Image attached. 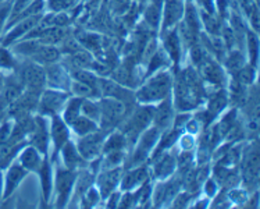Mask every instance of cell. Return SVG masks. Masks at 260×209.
<instances>
[{"instance_id":"cell-1","label":"cell","mask_w":260,"mask_h":209,"mask_svg":"<svg viewBox=\"0 0 260 209\" xmlns=\"http://www.w3.org/2000/svg\"><path fill=\"white\" fill-rule=\"evenodd\" d=\"M173 80L169 71H159L152 75L135 94L137 101L141 103H153L169 97Z\"/></svg>"},{"instance_id":"cell-2","label":"cell","mask_w":260,"mask_h":209,"mask_svg":"<svg viewBox=\"0 0 260 209\" xmlns=\"http://www.w3.org/2000/svg\"><path fill=\"white\" fill-rule=\"evenodd\" d=\"M153 110L154 106H149V105L139 106L134 110L133 114L124 123V129H122V134L125 135L127 142L137 141L139 135L142 134L145 130L152 124V122H153Z\"/></svg>"},{"instance_id":"cell-3","label":"cell","mask_w":260,"mask_h":209,"mask_svg":"<svg viewBox=\"0 0 260 209\" xmlns=\"http://www.w3.org/2000/svg\"><path fill=\"white\" fill-rule=\"evenodd\" d=\"M101 106V120L99 123L103 130H112L122 122L124 116L127 114V106L116 98L105 97L99 103Z\"/></svg>"},{"instance_id":"cell-4","label":"cell","mask_w":260,"mask_h":209,"mask_svg":"<svg viewBox=\"0 0 260 209\" xmlns=\"http://www.w3.org/2000/svg\"><path fill=\"white\" fill-rule=\"evenodd\" d=\"M18 77H20L25 91L41 95L43 86L46 84V74H45V69L42 66L38 65L35 62L27 63L22 66V69H20Z\"/></svg>"},{"instance_id":"cell-5","label":"cell","mask_w":260,"mask_h":209,"mask_svg":"<svg viewBox=\"0 0 260 209\" xmlns=\"http://www.w3.org/2000/svg\"><path fill=\"white\" fill-rule=\"evenodd\" d=\"M67 92L60 89H46L41 92V97L38 101V110L41 114H57L67 102Z\"/></svg>"},{"instance_id":"cell-6","label":"cell","mask_w":260,"mask_h":209,"mask_svg":"<svg viewBox=\"0 0 260 209\" xmlns=\"http://www.w3.org/2000/svg\"><path fill=\"white\" fill-rule=\"evenodd\" d=\"M160 131L157 127H152V129L145 130L144 134H141L138 137L139 142L137 145V150L134 152L131 161L128 162V166H137L138 163H142V162L146 159V156L150 154V151L153 150L154 145L157 144V141L160 138Z\"/></svg>"},{"instance_id":"cell-7","label":"cell","mask_w":260,"mask_h":209,"mask_svg":"<svg viewBox=\"0 0 260 209\" xmlns=\"http://www.w3.org/2000/svg\"><path fill=\"white\" fill-rule=\"evenodd\" d=\"M103 142H105V134L99 133V131H93L90 134L80 137L78 144H77V150L86 162L95 161L101 156L102 150H103Z\"/></svg>"},{"instance_id":"cell-8","label":"cell","mask_w":260,"mask_h":209,"mask_svg":"<svg viewBox=\"0 0 260 209\" xmlns=\"http://www.w3.org/2000/svg\"><path fill=\"white\" fill-rule=\"evenodd\" d=\"M75 184V173L74 170L70 169H57L56 172V180H54V187H56V193H57V204L58 208H64Z\"/></svg>"},{"instance_id":"cell-9","label":"cell","mask_w":260,"mask_h":209,"mask_svg":"<svg viewBox=\"0 0 260 209\" xmlns=\"http://www.w3.org/2000/svg\"><path fill=\"white\" fill-rule=\"evenodd\" d=\"M121 176L122 169L120 166L112 167V169H103V172L98 177V190L101 193V197L107 198L120 186Z\"/></svg>"},{"instance_id":"cell-10","label":"cell","mask_w":260,"mask_h":209,"mask_svg":"<svg viewBox=\"0 0 260 209\" xmlns=\"http://www.w3.org/2000/svg\"><path fill=\"white\" fill-rule=\"evenodd\" d=\"M184 2L182 0H166L163 9V31L177 25L184 17Z\"/></svg>"},{"instance_id":"cell-11","label":"cell","mask_w":260,"mask_h":209,"mask_svg":"<svg viewBox=\"0 0 260 209\" xmlns=\"http://www.w3.org/2000/svg\"><path fill=\"white\" fill-rule=\"evenodd\" d=\"M199 71L202 78L209 84L216 86H221L225 81V75L221 67L218 66L217 62H214L210 57H206L202 63L199 65Z\"/></svg>"},{"instance_id":"cell-12","label":"cell","mask_w":260,"mask_h":209,"mask_svg":"<svg viewBox=\"0 0 260 209\" xmlns=\"http://www.w3.org/2000/svg\"><path fill=\"white\" fill-rule=\"evenodd\" d=\"M174 118V109H173V103L169 97H166L165 99H161V103H159L157 106L154 107L153 110V122L154 127H157L159 130H166L167 127H170L171 122Z\"/></svg>"},{"instance_id":"cell-13","label":"cell","mask_w":260,"mask_h":209,"mask_svg":"<svg viewBox=\"0 0 260 209\" xmlns=\"http://www.w3.org/2000/svg\"><path fill=\"white\" fill-rule=\"evenodd\" d=\"M31 145L38 150L41 154L46 155L48 154V126H46V122L42 116H37L35 117V129L32 131L31 134Z\"/></svg>"},{"instance_id":"cell-14","label":"cell","mask_w":260,"mask_h":209,"mask_svg":"<svg viewBox=\"0 0 260 209\" xmlns=\"http://www.w3.org/2000/svg\"><path fill=\"white\" fill-rule=\"evenodd\" d=\"M41 20H42V16H28L20 20V21H17L18 24L11 29L10 33L7 34V37L5 38V42L3 43L9 45V43H13L17 39H20L21 37L28 35L41 22Z\"/></svg>"},{"instance_id":"cell-15","label":"cell","mask_w":260,"mask_h":209,"mask_svg":"<svg viewBox=\"0 0 260 209\" xmlns=\"http://www.w3.org/2000/svg\"><path fill=\"white\" fill-rule=\"evenodd\" d=\"M50 135L53 139L54 144V156L57 155L60 150L63 148V145L69 141L70 133L67 123L63 118L58 117L57 114H54L53 120H52V126H50Z\"/></svg>"},{"instance_id":"cell-16","label":"cell","mask_w":260,"mask_h":209,"mask_svg":"<svg viewBox=\"0 0 260 209\" xmlns=\"http://www.w3.org/2000/svg\"><path fill=\"white\" fill-rule=\"evenodd\" d=\"M149 178V169L146 166H139L137 169H131L128 170L124 176H121V182H120V186H121L122 191H129L133 190L137 186H141L144 184L145 182H148Z\"/></svg>"},{"instance_id":"cell-17","label":"cell","mask_w":260,"mask_h":209,"mask_svg":"<svg viewBox=\"0 0 260 209\" xmlns=\"http://www.w3.org/2000/svg\"><path fill=\"white\" fill-rule=\"evenodd\" d=\"M61 152V156H63V162L66 169H70V170H77L80 167L85 166L86 161L80 155L78 150L75 148V145L73 142L67 141L66 144L63 145V148L60 150Z\"/></svg>"},{"instance_id":"cell-18","label":"cell","mask_w":260,"mask_h":209,"mask_svg":"<svg viewBox=\"0 0 260 209\" xmlns=\"http://www.w3.org/2000/svg\"><path fill=\"white\" fill-rule=\"evenodd\" d=\"M45 74L50 86H54L57 89H67L70 86V81H67V73L61 66L56 63L48 65L45 69Z\"/></svg>"},{"instance_id":"cell-19","label":"cell","mask_w":260,"mask_h":209,"mask_svg":"<svg viewBox=\"0 0 260 209\" xmlns=\"http://www.w3.org/2000/svg\"><path fill=\"white\" fill-rule=\"evenodd\" d=\"M60 57H61V52H60V49L56 48V45L43 43L42 46L38 49L29 59L34 60L38 65L48 66L52 65V63H57Z\"/></svg>"},{"instance_id":"cell-20","label":"cell","mask_w":260,"mask_h":209,"mask_svg":"<svg viewBox=\"0 0 260 209\" xmlns=\"http://www.w3.org/2000/svg\"><path fill=\"white\" fill-rule=\"evenodd\" d=\"M154 161L153 173L157 178H166L169 177L171 173L174 172L177 167V159L171 154L163 152L161 155H159Z\"/></svg>"},{"instance_id":"cell-21","label":"cell","mask_w":260,"mask_h":209,"mask_svg":"<svg viewBox=\"0 0 260 209\" xmlns=\"http://www.w3.org/2000/svg\"><path fill=\"white\" fill-rule=\"evenodd\" d=\"M27 174V170L21 165H13L9 169V172L6 174V184H5V194L3 197L7 198L11 194L14 193V190L18 187V184L22 182V178Z\"/></svg>"},{"instance_id":"cell-22","label":"cell","mask_w":260,"mask_h":209,"mask_svg":"<svg viewBox=\"0 0 260 209\" xmlns=\"http://www.w3.org/2000/svg\"><path fill=\"white\" fill-rule=\"evenodd\" d=\"M39 176H41V184H42V194L45 202H49L50 195H52V188H53V170L52 166L46 159H43L41 167L38 169Z\"/></svg>"},{"instance_id":"cell-23","label":"cell","mask_w":260,"mask_h":209,"mask_svg":"<svg viewBox=\"0 0 260 209\" xmlns=\"http://www.w3.org/2000/svg\"><path fill=\"white\" fill-rule=\"evenodd\" d=\"M20 165H21L25 170H35L38 172V169L41 167V163H42V158H41V152L38 150H35L34 146H25L24 151L20 155Z\"/></svg>"},{"instance_id":"cell-24","label":"cell","mask_w":260,"mask_h":209,"mask_svg":"<svg viewBox=\"0 0 260 209\" xmlns=\"http://www.w3.org/2000/svg\"><path fill=\"white\" fill-rule=\"evenodd\" d=\"M227 103H229L227 92L224 91V89H218L217 92H214L212 97L209 98V105H207V113H209V116L212 118L218 116L225 109Z\"/></svg>"},{"instance_id":"cell-25","label":"cell","mask_w":260,"mask_h":209,"mask_svg":"<svg viewBox=\"0 0 260 209\" xmlns=\"http://www.w3.org/2000/svg\"><path fill=\"white\" fill-rule=\"evenodd\" d=\"M93 62V57L90 52L85 50L84 48L75 50L73 53L69 54V66L70 70L74 69H90Z\"/></svg>"},{"instance_id":"cell-26","label":"cell","mask_w":260,"mask_h":209,"mask_svg":"<svg viewBox=\"0 0 260 209\" xmlns=\"http://www.w3.org/2000/svg\"><path fill=\"white\" fill-rule=\"evenodd\" d=\"M165 52L173 62H178L181 54V41L177 29H173L166 34L165 38Z\"/></svg>"},{"instance_id":"cell-27","label":"cell","mask_w":260,"mask_h":209,"mask_svg":"<svg viewBox=\"0 0 260 209\" xmlns=\"http://www.w3.org/2000/svg\"><path fill=\"white\" fill-rule=\"evenodd\" d=\"M75 39L78 41L82 48L88 50V52H93V53L99 54L102 52V48H103V41L99 35L96 34H86L81 33L78 34Z\"/></svg>"},{"instance_id":"cell-28","label":"cell","mask_w":260,"mask_h":209,"mask_svg":"<svg viewBox=\"0 0 260 209\" xmlns=\"http://www.w3.org/2000/svg\"><path fill=\"white\" fill-rule=\"evenodd\" d=\"M70 91L74 94L75 97L84 98V99H95V98L101 97V92L99 89H96L93 86L84 84L81 81H70Z\"/></svg>"},{"instance_id":"cell-29","label":"cell","mask_w":260,"mask_h":209,"mask_svg":"<svg viewBox=\"0 0 260 209\" xmlns=\"http://www.w3.org/2000/svg\"><path fill=\"white\" fill-rule=\"evenodd\" d=\"M70 126L73 127L77 134L82 137V135L90 134V133H93V131H98L99 127H98V123H95L93 120H90V118L85 117V116H78V117H75Z\"/></svg>"},{"instance_id":"cell-30","label":"cell","mask_w":260,"mask_h":209,"mask_svg":"<svg viewBox=\"0 0 260 209\" xmlns=\"http://www.w3.org/2000/svg\"><path fill=\"white\" fill-rule=\"evenodd\" d=\"M84 98L75 97L71 99H67V102L63 107V120L67 124H70L75 117L81 114V105H82Z\"/></svg>"},{"instance_id":"cell-31","label":"cell","mask_w":260,"mask_h":209,"mask_svg":"<svg viewBox=\"0 0 260 209\" xmlns=\"http://www.w3.org/2000/svg\"><path fill=\"white\" fill-rule=\"evenodd\" d=\"M70 77L75 81H81L84 84L93 86L96 89H99V78L96 77L89 69H74L70 70Z\"/></svg>"},{"instance_id":"cell-32","label":"cell","mask_w":260,"mask_h":209,"mask_svg":"<svg viewBox=\"0 0 260 209\" xmlns=\"http://www.w3.org/2000/svg\"><path fill=\"white\" fill-rule=\"evenodd\" d=\"M127 144V138L122 133H113L109 138L105 139L102 152L107 154V152H112V151H124Z\"/></svg>"},{"instance_id":"cell-33","label":"cell","mask_w":260,"mask_h":209,"mask_svg":"<svg viewBox=\"0 0 260 209\" xmlns=\"http://www.w3.org/2000/svg\"><path fill=\"white\" fill-rule=\"evenodd\" d=\"M160 18H161V6H160L159 2H153L145 10V22L149 28L156 29L159 27Z\"/></svg>"},{"instance_id":"cell-34","label":"cell","mask_w":260,"mask_h":209,"mask_svg":"<svg viewBox=\"0 0 260 209\" xmlns=\"http://www.w3.org/2000/svg\"><path fill=\"white\" fill-rule=\"evenodd\" d=\"M201 18H202V24L206 28L207 33L210 34L212 37H220L221 22L218 21V18L214 16V13H206V11L202 10Z\"/></svg>"},{"instance_id":"cell-35","label":"cell","mask_w":260,"mask_h":209,"mask_svg":"<svg viewBox=\"0 0 260 209\" xmlns=\"http://www.w3.org/2000/svg\"><path fill=\"white\" fill-rule=\"evenodd\" d=\"M184 17H185V24L186 27L191 28L192 31L199 34V28H201V17L198 14L197 7L192 5V3H188L186 9L184 10Z\"/></svg>"},{"instance_id":"cell-36","label":"cell","mask_w":260,"mask_h":209,"mask_svg":"<svg viewBox=\"0 0 260 209\" xmlns=\"http://www.w3.org/2000/svg\"><path fill=\"white\" fill-rule=\"evenodd\" d=\"M81 113L85 117L93 120L95 123H99V120H101V106H99V103L93 102L92 99H84L82 101Z\"/></svg>"},{"instance_id":"cell-37","label":"cell","mask_w":260,"mask_h":209,"mask_svg":"<svg viewBox=\"0 0 260 209\" xmlns=\"http://www.w3.org/2000/svg\"><path fill=\"white\" fill-rule=\"evenodd\" d=\"M224 62H225V67H227V70H229L230 73H233L234 75L237 74L239 70L245 66L244 56H242V53H241L239 50H233L229 56H225Z\"/></svg>"},{"instance_id":"cell-38","label":"cell","mask_w":260,"mask_h":209,"mask_svg":"<svg viewBox=\"0 0 260 209\" xmlns=\"http://www.w3.org/2000/svg\"><path fill=\"white\" fill-rule=\"evenodd\" d=\"M167 66V56L163 50H156V53L149 59L148 62V73L146 74H153L154 71L163 69Z\"/></svg>"},{"instance_id":"cell-39","label":"cell","mask_w":260,"mask_h":209,"mask_svg":"<svg viewBox=\"0 0 260 209\" xmlns=\"http://www.w3.org/2000/svg\"><path fill=\"white\" fill-rule=\"evenodd\" d=\"M246 45H248V50H249L250 65L255 67L256 63H257V56H259V42H257V38H256L255 34L248 33Z\"/></svg>"},{"instance_id":"cell-40","label":"cell","mask_w":260,"mask_h":209,"mask_svg":"<svg viewBox=\"0 0 260 209\" xmlns=\"http://www.w3.org/2000/svg\"><path fill=\"white\" fill-rule=\"evenodd\" d=\"M124 161V152L122 151H112L107 152L106 159L103 161V169H112L120 166Z\"/></svg>"},{"instance_id":"cell-41","label":"cell","mask_w":260,"mask_h":209,"mask_svg":"<svg viewBox=\"0 0 260 209\" xmlns=\"http://www.w3.org/2000/svg\"><path fill=\"white\" fill-rule=\"evenodd\" d=\"M238 82H241L242 85H248V84H252L253 80H255V67L250 66H244L242 69L239 70L238 73L235 74Z\"/></svg>"},{"instance_id":"cell-42","label":"cell","mask_w":260,"mask_h":209,"mask_svg":"<svg viewBox=\"0 0 260 209\" xmlns=\"http://www.w3.org/2000/svg\"><path fill=\"white\" fill-rule=\"evenodd\" d=\"M75 180H77V186H75V187H77V191H78V194L82 197V195L88 191V188L92 186V180H93V177H92L90 173L84 172V173H81L78 177H75Z\"/></svg>"},{"instance_id":"cell-43","label":"cell","mask_w":260,"mask_h":209,"mask_svg":"<svg viewBox=\"0 0 260 209\" xmlns=\"http://www.w3.org/2000/svg\"><path fill=\"white\" fill-rule=\"evenodd\" d=\"M77 3V0H48L49 9L54 13H61L73 9Z\"/></svg>"},{"instance_id":"cell-44","label":"cell","mask_w":260,"mask_h":209,"mask_svg":"<svg viewBox=\"0 0 260 209\" xmlns=\"http://www.w3.org/2000/svg\"><path fill=\"white\" fill-rule=\"evenodd\" d=\"M0 69L3 70H14L16 69V60L13 54L5 48L0 46Z\"/></svg>"},{"instance_id":"cell-45","label":"cell","mask_w":260,"mask_h":209,"mask_svg":"<svg viewBox=\"0 0 260 209\" xmlns=\"http://www.w3.org/2000/svg\"><path fill=\"white\" fill-rule=\"evenodd\" d=\"M82 199H84V202H85L88 206L99 204V201H101V193H99V190H95V188L89 187L88 188V191L82 195Z\"/></svg>"},{"instance_id":"cell-46","label":"cell","mask_w":260,"mask_h":209,"mask_svg":"<svg viewBox=\"0 0 260 209\" xmlns=\"http://www.w3.org/2000/svg\"><path fill=\"white\" fill-rule=\"evenodd\" d=\"M11 7H13V2H6V3L0 6V31H2L5 22L7 21V18L10 16Z\"/></svg>"},{"instance_id":"cell-47","label":"cell","mask_w":260,"mask_h":209,"mask_svg":"<svg viewBox=\"0 0 260 209\" xmlns=\"http://www.w3.org/2000/svg\"><path fill=\"white\" fill-rule=\"evenodd\" d=\"M11 131H13V127L9 122L2 124V127H0V144H5V142L10 141Z\"/></svg>"},{"instance_id":"cell-48","label":"cell","mask_w":260,"mask_h":209,"mask_svg":"<svg viewBox=\"0 0 260 209\" xmlns=\"http://www.w3.org/2000/svg\"><path fill=\"white\" fill-rule=\"evenodd\" d=\"M128 7V0H112V10L117 14H124Z\"/></svg>"},{"instance_id":"cell-49","label":"cell","mask_w":260,"mask_h":209,"mask_svg":"<svg viewBox=\"0 0 260 209\" xmlns=\"http://www.w3.org/2000/svg\"><path fill=\"white\" fill-rule=\"evenodd\" d=\"M218 191V186L214 178H209L206 180V184H205V193H206L207 197H216V194Z\"/></svg>"},{"instance_id":"cell-50","label":"cell","mask_w":260,"mask_h":209,"mask_svg":"<svg viewBox=\"0 0 260 209\" xmlns=\"http://www.w3.org/2000/svg\"><path fill=\"white\" fill-rule=\"evenodd\" d=\"M229 197L231 199V202H234V204H245V201H246L245 191H238V190H231Z\"/></svg>"},{"instance_id":"cell-51","label":"cell","mask_w":260,"mask_h":209,"mask_svg":"<svg viewBox=\"0 0 260 209\" xmlns=\"http://www.w3.org/2000/svg\"><path fill=\"white\" fill-rule=\"evenodd\" d=\"M32 0H14L13 2V7H11V17H16L20 11H22L25 7H27Z\"/></svg>"},{"instance_id":"cell-52","label":"cell","mask_w":260,"mask_h":209,"mask_svg":"<svg viewBox=\"0 0 260 209\" xmlns=\"http://www.w3.org/2000/svg\"><path fill=\"white\" fill-rule=\"evenodd\" d=\"M193 145H195V139L192 137L191 134H185V135H181L180 139V146L184 151H191L193 148Z\"/></svg>"},{"instance_id":"cell-53","label":"cell","mask_w":260,"mask_h":209,"mask_svg":"<svg viewBox=\"0 0 260 209\" xmlns=\"http://www.w3.org/2000/svg\"><path fill=\"white\" fill-rule=\"evenodd\" d=\"M217 10L218 13H220V17H223V18H225V17L229 16V2L227 0H217Z\"/></svg>"},{"instance_id":"cell-54","label":"cell","mask_w":260,"mask_h":209,"mask_svg":"<svg viewBox=\"0 0 260 209\" xmlns=\"http://www.w3.org/2000/svg\"><path fill=\"white\" fill-rule=\"evenodd\" d=\"M188 201H189V195H188V193L180 194V195H177V198H175L174 206H178V208L185 206V205L188 204Z\"/></svg>"},{"instance_id":"cell-55","label":"cell","mask_w":260,"mask_h":209,"mask_svg":"<svg viewBox=\"0 0 260 209\" xmlns=\"http://www.w3.org/2000/svg\"><path fill=\"white\" fill-rule=\"evenodd\" d=\"M201 3L203 11L206 13H214V0H198Z\"/></svg>"},{"instance_id":"cell-56","label":"cell","mask_w":260,"mask_h":209,"mask_svg":"<svg viewBox=\"0 0 260 209\" xmlns=\"http://www.w3.org/2000/svg\"><path fill=\"white\" fill-rule=\"evenodd\" d=\"M186 131L189 133V134H195V133H198L199 131V122L198 120H188L186 122Z\"/></svg>"},{"instance_id":"cell-57","label":"cell","mask_w":260,"mask_h":209,"mask_svg":"<svg viewBox=\"0 0 260 209\" xmlns=\"http://www.w3.org/2000/svg\"><path fill=\"white\" fill-rule=\"evenodd\" d=\"M120 197H121L120 193H114V191H113V193L107 197V198H109V204H107V206H109V208H114V206H117V204L120 202Z\"/></svg>"},{"instance_id":"cell-58","label":"cell","mask_w":260,"mask_h":209,"mask_svg":"<svg viewBox=\"0 0 260 209\" xmlns=\"http://www.w3.org/2000/svg\"><path fill=\"white\" fill-rule=\"evenodd\" d=\"M2 186H3V182H2V174H0V198H2Z\"/></svg>"},{"instance_id":"cell-59","label":"cell","mask_w":260,"mask_h":209,"mask_svg":"<svg viewBox=\"0 0 260 209\" xmlns=\"http://www.w3.org/2000/svg\"><path fill=\"white\" fill-rule=\"evenodd\" d=\"M128 2H129V0H128Z\"/></svg>"}]
</instances>
